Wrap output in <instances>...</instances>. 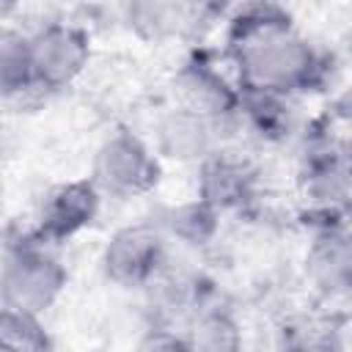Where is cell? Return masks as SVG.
<instances>
[{
    "label": "cell",
    "mask_w": 352,
    "mask_h": 352,
    "mask_svg": "<svg viewBox=\"0 0 352 352\" xmlns=\"http://www.w3.org/2000/svg\"><path fill=\"white\" fill-rule=\"evenodd\" d=\"M231 50L239 60L245 88L286 94L308 88L319 72L314 50L305 41L294 38L289 28L248 36L242 41H234Z\"/></svg>",
    "instance_id": "6da1fadb"
},
{
    "label": "cell",
    "mask_w": 352,
    "mask_h": 352,
    "mask_svg": "<svg viewBox=\"0 0 352 352\" xmlns=\"http://www.w3.org/2000/svg\"><path fill=\"white\" fill-rule=\"evenodd\" d=\"M36 239H19L6 248V267H3V305L19 311H44L66 286L63 267L50 258Z\"/></svg>",
    "instance_id": "7a4b0ae2"
},
{
    "label": "cell",
    "mask_w": 352,
    "mask_h": 352,
    "mask_svg": "<svg viewBox=\"0 0 352 352\" xmlns=\"http://www.w3.org/2000/svg\"><path fill=\"white\" fill-rule=\"evenodd\" d=\"M160 179L157 160L148 154V148L132 138L129 132L113 135L94 160V182L96 187L118 195L132 198L148 192Z\"/></svg>",
    "instance_id": "3957f363"
},
{
    "label": "cell",
    "mask_w": 352,
    "mask_h": 352,
    "mask_svg": "<svg viewBox=\"0 0 352 352\" xmlns=\"http://www.w3.org/2000/svg\"><path fill=\"white\" fill-rule=\"evenodd\" d=\"M88 36L69 25H50L30 38V66L38 91H55L72 82L88 63Z\"/></svg>",
    "instance_id": "277c9868"
},
{
    "label": "cell",
    "mask_w": 352,
    "mask_h": 352,
    "mask_svg": "<svg viewBox=\"0 0 352 352\" xmlns=\"http://www.w3.org/2000/svg\"><path fill=\"white\" fill-rule=\"evenodd\" d=\"M162 234L154 226H126L104 248V272L118 286H143L162 264Z\"/></svg>",
    "instance_id": "5b68a950"
},
{
    "label": "cell",
    "mask_w": 352,
    "mask_h": 352,
    "mask_svg": "<svg viewBox=\"0 0 352 352\" xmlns=\"http://www.w3.org/2000/svg\"><path fill=\"white\" fill-rule=\"evenodd\" d=\"M99 206L96 182L80 179L69 184H58L47 192L38 209V234L50 242L69 239L80 228H85Z\"/></svg>",
    "instance_id": "8992f818"
},
{
    "label": "cell",
    "mask_w": 352,
    "mask_h": 352,
    "mask_svg": "<svg viewBox=\"0 0 352 352\" xmlns=\"http://www.w3.org/2000/svg\"><path fill=\"white\" fill-rule=\"evenodd\" d=\"M179 88H182V96H184V107L206 116L209 121L231 116L242 104V96L234 94L226 85V80L204 63H190L179 74Z\"/></svg>",
    "instance_id": "52a82bcc"
},
{
    "label": "cell",
    "mask_w": 352,
    "mask_h": 352,
    "mask_svg": "<svg viewBox=\"0 0 352 352\" xmlns=\"http://www.w3.org/2000/svg\"><path fill=\"white\" fill-rule=\"evenodd\" d=\"M250 184H253V176L242 162L212 157L204 162V170H201V201H206L217 212L231 209L248 201Z\"/></svg>",
    "instance_id": "ba28073f"
},
{
    "label": "cell",
    "mask_w": 352,
    "mask_h": 352,
    "mask_svg": "<svg viewBox=\"0 0 352 352\" xmlns=\"http://www.w3.org/2000/svg\"><path fill=\"white\" fill-rule=\"evenodd\" d=\"M129 28L146 41H162L182 33L184 28V0H129L126 3Z\"/></svg>",
    "instance_id": "9c48e42d"
},
{
    "label": "cell",
    "mask_w": 352,
    "mask_h": 352,
    "mask_svg": "<svg viewBox=\"0 0 352 352\" xmlns=\"http://www.w3.org/2000/svg\"><path fill=\"white\" fill-rule=\"evenodd\" d=\"M209 118L195 113V110H176L170 113L162 126H160V140H162V148L170 154V157H179V160H190V157H201L209 146Z\"/></svg>",
    "instance_id": "30bf717a"
},
{
    "label": "cell",
    "mask_w": 352,
    "mask_h": 352,
    "mask_svg": "<svg viewBox=\"0 0 352 352\" xmlns=\"http://www.w3.org/2000/svg\"><path fill=\"white\" fill-rule=\"evenodd\" d=\"M316 280L330 286H352V236L330 234L319 239L308 258Z\"/></svg>",
    "instance_id": "8fae6325"
},
{
    "label": "cell",
    "mask_w": 352,
    "mask_h": 352,
    "mask_svg": "<svg viewBox=\"0 0 352 352\" xmlns=\"http://www.w3.org/2000/svg\"><path fill=\"white\" fill-rule=\"evenodd\" d=\"M3 96L11 102L28 91H38L30 66V38L6 33L3 38Z\"/></svg>",
    "instance_id": "7c38bea8"
},
{
    "label": "cell",
    "mask_w": 352,
    "mask_h": 352,
    "mask_svg": "<svg viewBox=\"0 0 352 352\" xmlns=\"http://www.w3.org/2000/svg\"><path fill=\"white\" fill-rule=\"evenodd\" d=\"M217 228V209L206 201L184 204L168 214V231L187 245H204Z\"/></svg>",
    "instance_id": "4fadbf2b"
},
{
    "label": "cell",
    "mask_w": 352,
    "mask_h": 352,
    "mask_svg": "<svg viewBox=\"0 0 352 352\" xmlns=\"http://www.w3.org/2000/svg\"><path fill=\"white\" fill-rule=\"evenodd\" d=\"M0 338H3V344L16 346V349H41V346H50L41 324L36 322V314L33 311H19V308H3Z\"/></svg>",
    "instance_id": "5bb4252c"
},
{
    "label": "cell",
    "mask_w": 352,
    "mask_h": 352,
    "mask_svg": "<svg viewBox=\"0 0 352 352\" xmlns=\"http://www.w3.org/2000/svg\"><path fill=\"white\" fill-rule=\"evenodd\" d=\"M11 6H14V0H3V14H8V11H11Z\"/></svg>",
    "instance_id": "9a60e30c"
}]
</instances>
